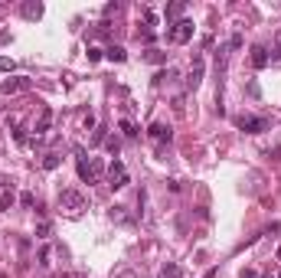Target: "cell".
<instances>
[{
    "label": "cell",
    "mask_w": 281,
    "mask_h": 278,
    "mask_svg": "<svg viewBox=\"0 0 281 278\" xmlns=\"http://www.w3.org/2000/svg\"><path fill=\"white\" fill-rule=\"evenodd\" d=\"M39 265H49V249H39Z\"/></svg>",
    "instance_id": "d4e9b609"
},
{
    "label": "cell",
    "mask_w": 281,
    "mask_h": 278,
    "mask_svg": "<svg viewBox=\"0 0 281 278\" xmlns=\"http://www.w3.org/2000/svg\"><path fill=\"white\" fill-rule=\"evenodd\" d=\"M193 40V20H177L167 30V43H190Z\"/></svg>",
    "instance_id": "3957f363"
},
{
    "label": "cell",
    "mask_w": 281,
    "mask_h": 278,
    "mask_svg": "<svg viewBox=\"0 0 281 278\" xmlns=\"http://www.w3.org/2000/svg\"><path fill=\"white\" fill-rule=\"evenodd\" d=\"M118 128L125 131V138H138V128H134V125H131V121H128V118H121V121H118Z\"/></svg>",
    "instance_id": "e0dca14e"
},
{
    "label": "cell",
    "mask_w": 281,
    "mask_h": 278,
    "mask_svg": "<svg viewBox=\"0 0 281 278\" xmlns=\"http://www.w3.org/2000/svg\"><path fill=\"white\" fill-rule=\"evenodd\" d=\"M147 135L154 138L157 144H164V141H170V138H173V131H170V125H160V121H154V125L147 128Z\"/></svg>",
    "instance_id": "ba28073f"
},
{
    "label": "cell",
    "mask_w": 281,
    "mask_h": 278,
    "mask_svg": "<svg viewBox=\"0 0 281 278\" xmlns=\"http://www.w3.org/2000/svg\"><path fill=\"white\" fill-rule=\"evenodd\" d=\"M108 187L111 190H121V187H128V167L121 164V160H111V167H108Z\"/></svg>",
    "instance_id": "5b68a950"
},
{
    "label": "cell",
    "mask_w": 281,
    "mask_h": 278,
    "mask_svg": "<svg viewBox=\"0 0 281 278\" xmlns=\"http://www.w3.org/2000/svg\"><path fill=\"white\" fill-rule=\"evenodd\" d=\"M105 141V128H98V131H95V138H92V144H102Z\"/></svg>",
    "instance_id": "4316f807"
},
{
    "label": "cell",
    "mask_w": 281,
    "mask_h": 278,
    "mask_svg": "<svg viewBox=\"0 0 281 278\" xmlns=\"http://www.w3.org/2000/svg\"><path fill=\"white\" fill-rule=\"evenodd\" d=\"M278 278H281V272H278Z\"/></svg>",
    "instance_id": "d6a6232c"
},
{
    "label": "cell",
    "mask_w": 281,
    "mask_h": 278,
    "mask_svg": "<svg viewBox=\"0 0 281 278\" xmlns=\"http://www.w3.org/2000/svg\"><path fill=\"white\" fill-rule=\"evenodd\" d=\"M20 13L26 16V20H39V16H43V3H23V7H20Z\"/></svg>",
    "instance_id": "8fae6325"
},
{
    "label": "cell",
    "mask_w": 281,
    "mask_h": 278,
    "mask_svg": "<svg viewBox=\"0 0 281 278\" xmlns=\"http://www.w3.org/2000/svg\"><path fill=\"white\" fill-rule=\"evenodd\" d=\"M102 59V49H88V63H98Z\"/></svg>",
    "instance_id": "603a6c76"
},
{
    "label": "cell",
    "mask_w": 281,
    "mask_h": 278,
    "mask_svg": "<svg viewBox=\"0 0 281 278\" xmlns=\"http://www.w3.org/2000/svg\"><path fill=\"white\" fill-rule=\"evenodd\" d=\"M49 125H53V108H43V111H39L36 128H33V131H36V138H39V135H46V131H49Z\"/></svg>",
    "instance_id": "9c48e42d"
},
{
    "label": "cell",
    "mask_w": 281,
    "mask_h": 278,
    "mask_svg": "<svg viewBox=\"0 0 281 278\" xmlns=\"http://www.w3.org/2000/svg\"><path fill=\"white\" fill-rule=\"evenodd\" d=\"M239 278H258V275H255V269H242V275H239Z\"/></svg>",
    "instance_id": "83f0119b"
},
{
    "label": "cell",
    "mask_w": 281,
    "mask_h": 278,
    "mask_svg": "<svg viewBox=\"0 0 281 278\" xmlns=\"http://www.w3.org/2000/svg\"><path fill=\"white\" fill-rule=\"evenodd\" d=\"M16 69V63L13 59H7V56H0V72H13Z\"/></svg>",
    "instance_id": "ffe728a7"
},
{
    "label": "cell",
    "mask_w": 281,
    "mask_h": 278,
    "mask_svg": "<svg viewBox=\"0 0 281 278\" xmlns=\"http://www.w3.org/2000/svg\"><path fill=\"white\" fill-rule=\"evenodd\" d=\"M105 147H108L111 157H118V151H121V141H118L115 135H108V138H105Z\"/></svg>",
    "instance_id": "9a60e30c"
},
{
    "label": "cell",
    "mask_w": 281,
    "mask_h": 278,
    "mask_svg": "<svg viewBox=\"0 0 281 278\" xmlns=\"http://www.w3.org/2000/svg\"><path fill=\"white\" fill-rule=\"evenodd\" d=\"M0 278H7V275H3V272H0Z\"/></svg>",
    "instance_id": "1f68e13d"
},
{
    "label": "cell",
    "mask_w": 281,
    "mask_h": 278,
    "mask_svg": "<svg viewBox=\"0 0 281 278\" xmlns=\"http://www.w3.org/2000/svg\"><path fill=\"white\" fill-rule=\"evenodd\" d=\"M20 203H23V207H36V197H33V193H23V197H20Z\"/></svg>",
    "instance_id": "7402d4cb"
},
{
    "label": "cell",
    "mask_w": 281,
    "mask_h": 278,
    "mask_svg": "<svg viewBox=\"0 0 281 278\" xmlns=\"http://www.w3.org/2000/svg\"><path fill=\"white\" fill-rule=\"evenodd\" d=\"M56 167H59V154L49 151L46 157H43V170H56Z\"/></svg>",
    "instance_id": "2e32d148"
},
{
    "label": "cell",
    "mask_w": 281,
    "mask_h": 278,
    "mask_svg": "<svg viewBox=\"0 0 281 278\" xmlns=\"http://www.w3.org/2000/svg\"><path fill=\"white\" fill-rule=\"evenodd\" d=\"M10 203H13V197H10V193H3V200H0V213H3V209H7Z\"/></svg>",
    "instance_id": "cb8c5ba5"
},
{
    "label": "cell",
    "mask_w": 281,
    "mask_h": 278,
    "mask_svg": "<svg viewBox=\"0 0 281 278\" xmlns=\"http://www.w3.org/2000/svg\"><path fill=\"white\" fill-rule=\"evenodd\" d=\"M33 82L26 79V75H13V79H7L3 85H0V95H16V92H26Z\"/></svg>",
    "instance_id": "8992f818"
},
{
    "label": "cell",
    "mask_w": 281,
    "mask_h": 278,
    "mask_svg": "<svg viewBox=\"0 0 281 278\" xmlns=\"http://www.w3.org/2000/svg\"><path fill=\"white\" fill-rule=\"evenodd\" d=\"M49 232H53V226H49V222H39V229H36V236H39V239H46V236H49Z\"/></svg>",
    "instance_id": "44dd1931"
},
{
    "label": "cell",
    "mask_w": 281,
    "mask_h": 278,
    "mask_svg": "<svg viewBox=\"0 0 281 278\" xmlns=\"http://www.w3.org/2000/svg\"><path fill=\"white\" fill-rule=\"evenodd\" d=\"M160 278H180V265L177 262H167L164 269H160Z\"/></svg>",
    "instance_id": "5bb4252c"
},
{
    "label": "cell",
    "mask_w": 281,
    "mask_h": 278,
    "mask_svg": "<svg viewBox=\"0 0 281 278\" xmlns=\"http://www.w3.org/2000/svg\"><path fill=\"white\" fill-rule=\"evenodd\" d=\"M13 138H16V144H26V141H30V138H26L23 131H20V128H16V131H13Z\"/></svg>",
    "instance_id": "484cf974"
},
{
    "label": "cell",
    "mask_w": 281,
    "mask_h": 278,
    "mask_svg": "<svg viewBox=\"0 0 281 278\" xmlns=\"http://www.w3.org/2000/svg\"><path fill=\"white\" fill-rule=\"evenodd\" d=\"M203 56H196L193 66H190V79H187V88H200V82H203Z\"/></svg>",
    "instance_id": "52a82bcc"
},
{
    "label": "cell",
    "mask_w": 281,
    "mask_h": 278,
    "mask_svg": "<svg viewBox=\"0 0 281 278\" xmlns=\"http://www.w3.org/2000/svg\"><path fill=\"white\" fill-rule=\"evenodd\" d=\"M275 49L281 53V30H278V36H275Z\"/></svg>",
    "instance_id": "f1b7e54d"
},
{
    "label": "cell",
    "mask_w": 281,
    "mask_h": 278,
    "mask_svg": "<svg viewBox=\"0 0 281 278\" xmlns=\"http://www.w3.org/2000/svg\"><path fill=\"white\" fill-rule=\"evenodd\" d=\"M252 66H255V69H265V66H268V49L265 46L252 49Z\"/></svg>",
    "instance_id": "30bf717a"
},
{
    "label": "cell",
    "mask_w": 281,
    "mask_h": 278,
    "mask_svg": "<svg viewBox=\"0 0 281 278\" xmlns=\"http://www.w3.org/2000/svg\"><path fill=\"white\" fill-rule=\"evenodd\" d=\"M108 216H111L115 222H131V216L125 213V207H111V209H108Z\"/></svg>",
    "instance_id": "4fadbf2b"
},
{
    "label": "cell",
    "mask_w": 281,
    "mask_h": 278,
    "mask_svg": "<svg viewBox=\"0 0 281 278\" xmlns=\"http://www.w3.org/2000/svg\"><path fill=\"white\" fill-rule=\"evenodd\" d=\"M235 128H242L245 135H262V131H268V118H255V115H239V118H235Z\"/></svg>",
    "instance_id": "277c9868"
},
{
    "label": "cell",
    "mask_w": 281,
    "mask_h": 278,
    "mask_svg": "<svg viewBox=\"0 0 281 278\" xmlns=\"http://www.w3.org/2000/svg\"><path fill=\"white\" fill-rule=\"evenodd\" d=\"M56 278H72V275H56Z\"/></svg>",
    "instance_id": "f546056e"
},
{
    "label": "cell",
    "mask_w": 281,
    "mask_h": 278,
    "mask_svg": "<svg viewBox=\"0 0 281 278\" xmlns=\"http://www.w3.org/2000/svg\"><path fill=\"white\" fill-rule=\"evenodd\" d=\"M278 262H281V249H278Z\"/></svg>",
    "instance_id": "4dcf8cb0"
},
{
    "label": "cell",
    "mask_w": 281,
    "mask_h": 278,
    "mask_svg": "<svg viewBox=\"0 0 281 278\" xmlns=\"http://www.w3.org/2000/svg\"><path fill=\"white\" fill-rule=\"evenodd\" d=\"M75 167H78V177L85 183H95L98 177H102V160H85V151L82 147H75Z\"/></svg>",
    "instance_id": "6da1fadb"
},
{
    "label": "cell",
    "mask_w": 281,
    "mask_h": 278,
    "mask_svg": "<svg viewBox=\"0 0 281 278\" xmlns=\"http://www.w3.org/2000/svg\"><path fill=\"white\" fill-rule=\"evenodd\" d=\"M144 59H147V63H164L167 56L160 53V49H147V56H144Z\"/></svg>",
    "instance_id": "d6986e66"
},
{
    "label": "cell",
    "mask_w": 281,
    "mask_h": 278,
    "mask_svg": "<svg viewBox=\"0 0 281 278\" xmlns=\"http://www.w3.org/2000/svg\"><path fill=\"white\" fill-rule=\"evenodd\" d=\"M183 10H187V3H170V7H167V20H177Z\"/></svg>",
    "instance_id": "ac0fdd59"
},
{
    "label": "cell",
    "mask_w": 281,
    "mask_h": 278,
    "mask_svg": "<svg viewBox=\"0 0 281 278\" xmlns=\"http://www.w3.org/2000/svg\"><path fill=\"white\" fill-rule=\"evenodd\" d=\"M105 56H108L111 63H125V59H128V53L121 46H108V49H105Z\"/></svg>",
    "instance_id": "7c38bea8"
},
{
    "label": "cell",
    "mask_w": 281,
    "mask_h": 278,
    "mask_svg": "<svg viewBox=\"0 0 281 278\" xmlns=\"http://www.w3.org/2000/svg\"><path fill=\"white\" fill-rule=\"evenodd\" d=\"M59 209H66L69 216H78L85 209V197L78 190H72V187H66V190H59Z\"/></svg>",
    "instance_id": "7a4b0ae2"
}]
</instances>
